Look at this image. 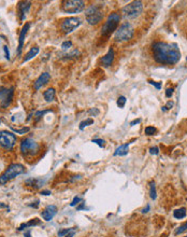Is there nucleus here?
Here are the masks:
<instances>
[{
	"mask_svg": "<svg viewBox=\"0 0 187 237\" xmlns=\"http://www.w3.org/2000/svg\"><path fill=\"white\" fill-rule=\"evenodd\" d=\"M113 60H114V51H113V48H111L109 51H108V53L101 58V64L104 67H109V66H111Z\"/></svg>",
	"mask_w": 187,
	"mask_h": 237,
	"instance_id": "dca6fc26",
	"label": "nucleus"
},
{
	"mask_svg": "<svg viewBox=\"0 0 187 237\" xmlns=\"http://www.w3.org/2000/svg\"><path fill=\"white\" fill-rule=\"evenodd\" d=\"M57 213V207L55 205H48L47 207L42 211V218L45 221H51Z\"/></svg>",
	"mask_w": 187,
	"mask_h": 237,
	"instance_id": "f8f14e48",
	"label": "nucleus"
},
{
	"mask_svg": "<svg viewBox=\"0 0 187 237\" xmlns=\"http://www.w3.org/2000/svg\"><path fill=\"white\" fill-rule=\"evenodd\" d=\"M43 96H44V99H45L47 102L53 101L54 98H55V89H46V91L44 92Z\"/></svg>",
	"mask_w": 187,
	"mask_h": 237,
	"instance_id": "6ab92c4d",
	"label": "nucleus"
},
{
	"mask_svg": "<svg viewBox=\"0 0 187 237\" xmlns=\"http://www.w3.org/2000/svg\"><path fill=\"white\" fill-rule=\"evenodd\" d=\"M39 149V145L31 138H26L21 143V151L24 154H33Z\"/></svg>",
	"mask_w": 187,
	"mask_h": 237,
	"instance_id": "9d476101",
	"label": "nucleus"
},
{
	"mask_svg": "<svg viewBox=\"0 0 187 237\" xmlns=\"http://www.w3.org/2000/svg\"><path fill=\"white\" fill-rule=\"evenodd\" d=\"M99 112H100V111H99L98 109H97V108H91V110H88V113H89V114H91V116H98Z\"/></svg>",
	"mask_w": 187,
	"mask_h": 237,
	"instance_id": "2f4dec72",
	"label": "nucleus"
},
{
	"mask_svg": "<svg viewBox=\"0 0 187 237\" xmlns=\"http://www.w3.org/2000/svg\"><path fill=\"white\" fill-rule=\"evenodd\" d=\"M72 229H65V230H62V231H59L58 232V236L59 237H64V236H66V235L69 233L70 231H71Z\"/></svg>",
	"mask_w": 187,
	"mask_h": 237,
	"instance_id": "c756f323",
	"label": "nucleus"
},
{
	"mask_svg": "<svg viewBox=\"0 0 187 237\" xmlns=\"http://www.w3.org/2000/svg\"><path fill=\"white\" fill-rule=\"evenodd\" d=\"M40 224V221L38 220V219H33V220L29 221L28 223H23L21 226L19 227V231H23V230H25L26 227H28V226H32V225H39Z\"/></svg>",
	"mask_w": 187,
	"mask_h": 237,
	"instance_id": "412c9836",
	"label": "nucleus"
},
{
	"mask_svg": "<svg viewBox=\"0 0 187 237\" xmlns=\"http://www.w3.org/2000/svg\"><path fill=\"white\" fill-rule=\"evenodd\" d=\"M12 129H13L16 134H21V135L26 134V133L29 132V127H24V128H22V129H16V128H12Z\"/></svg>",
	"mask_w": 187,
	"mask_h": 237,
	"instance_id": "cd10ccee",
	"label": "nucleus"
},
{
	"mask_svg": "<svg viewBox=\"0 0 187 237\" xmlns=\"http://www.w3.org/2000/svg\"><path fill=\"white\" fill-rule=\"evenodd\" d=\"M152 51L154 59L163 65H174L181 58V52L174 43L157 41L153 44Z\"/></svg>",
	"mask_w": 187,
	"mask_h": 237,
	"instance_id": "f257e3e1",
	"label": "nucleus"
},
{
	"mask_svg": "<svg viewBox=\"0 0 187 237\" xmlns=\"http://www.w3.org/2000/svg\"><path fill=\"white\" fill-rule=\"evenodd\" d=\"M142 12H143V3H142V1H134V2L125 5L123 10H122L124 17L129 19H137L138 16L141 15Z\"/></svg>",
	"mask_w": 187,
	"mask_h": 237,
	"instance_id": "f03ea898",
	"label": "nucleus"
},
{
	"mask_svg": "<svg viewBox=\"0 0 187 237\" xmlns=\"http://www.w3.org/2000/svg\"><path fill=\"white\" fill-rule=\"evenodd\" d=\"M150 153L151 154H154V155H157L159 153V149L157 147H154V148H151L150 149Z\"/></svg>",
	"mask_w": 187,
	"mask_h": 237,
	"instance_id": "72a5a7b5",
	"label": "nucleus"
},
{
	"mask_svg": "<svg viewBox=\"0 0 187 237\" xmlns=\"http://www.w3.org/2000/svg\"><path fill=\"white\" fill-rule=\"evenodd\" d=\"M81 24H82V19L80 17H69V19H66L62 21V29L65 34H70L75 28H78Z\"/></svg>",
	"mask_w": 187,
	"mask_h": 237,
	"instance_id": "1a4fd4ad",
	"label": "nucleus"
},
{
	"mask_svg": "<svg viewBox=\"0 0 187 237\" xmlns=\"http://www.w3.org/2000/svg\"><path fill=\"white\" fill-rule=\"evenodd\" d=\"M173 95V89H168L166 91V96L167 97H171Z\"/></svg>",
	"mask_w": 187,
	"mask_h": 237,
	"instance_id": "4c0bfd02",
	"label": "nucleus"
},
{
	"mask_svg": "<svg viewBox=\"0 0 187 237\" xmlns=\"http://www.w3.org/2000/svg\"><path fill=\"white\" fill-rule=\"evenodd\" d=\"M172 106H173V102L169 101L168 104H167V106H165V107H166L167 109H171V108H172Z\"/></svg>",
	"mask_w": 187,
	"mask_h": 237,
	"instance_id": "a19ab883",
	"label": "nucleus"
},
{
	"mask_svg": "<svg viewBox=\"0 0 187 237\" xmlns=\"http://www.w3.org/2000/svg\"><path fill=\"white\" fill-rule=\"evenodd\" d=\"M38 53H39V48H38V46H33V48H30V51L26 54V56L24 57L23 63H26V62H28V60H30L31 58H33Z\"/></svg>",
	"mask_w": 187,
	"mask_h": 237,
	"instance_id": "a211bd4d",
	"label": "nucleus"
},
{
	"mask_svg": "<svg viewBox=\"0 0 187 237\" xmlns=\"http://www.w3.org/2000/svg\"><path fill=\"white\" fill-rule=\"evenodd\" d=\"M3 50H4V54H5V58L7 59H10V53H9V48L7 45L3 46Z\"/></svg>",
	"mask_w": 187,
	"mask_h": 237,
	"instance_id": "e433bc0d",
	"label": "nucleus"
},
{
	"mask_svg": "<svg viewBox=\"0 0 187 237\" xmlns=\"http://www.w3.org/2000/svg\"><path fill=\"white\" fill-rule=\"evenodd\" d=\"M187 231V221L185 222L184 224H182V225H180L179 227H177V230H175V235H179V234H182V233H184V232Z\"/></svg>",
	"mask_w": 187,
	"mask_h": 237,
	"instance_id": "b1692460",
	"label": "nucleus"
},
{
	"mask_svg": "<svg viewBox=\"0 0 187 237\" xmlns=\"http://www.w3.org/2000/svg\"><path fill=\"white\" fill-rule=\"evenodd\" d=\"M120 21V15L117 12H114V13H111L108 16L107 22L104 23L103 27H102V35L103 36H109L111 35L114 30H116L118 24H119Z\"/></svg>",
	"mask_w": 187,
	"mask_h": 237,
	"instance_id": "39448f33",
	"label": "nucleus"
},
{
	"mask_svg": "<svg viewBox=\"0 0 187 237\" xmlns=\"http://www.w3.org/2000/svg\"><path fill=\"white\" fill-rule=\"evenodd\" d=\"M0 122H1V121H0Z\"/></svg>",
	"mask_w": 187,
	"mask_h": 237,
	"instance_id": "de8ad7c7",
	"label": "nucleus"
},
{
	"mask_svg": "<svg viewBox=\"0 0 187 237\" xmlns=\"http://www.w3.org/2000/svg\"><path fill=\"white\" fill-rule=\"evenodd\" d=\"M173 215H174V218H175V219H179V220H181V219L185 218V215H186V209H185L184 207L180 208V209H177L173 212Z\"/></svg>",
	"mask_w": 187,
	"mask_h": 237,
	"instance_id": "aec40b11",
	"label": "nucleus"
},
{
	"mask_svg": "<svg viewBox=\"0 0 187 237\" xmlns=\"http://www.w3.org/2000/svg\"><path fill=\"white\" fill-rule=\"evenodd\" d=\"M26 183L28 186H35V188H40L42 186L43 181L41 180H38V179H29V180H27Z\"/></svg>",
	"mask_w": 187,
	"mask_h": 237,
	"instance_id": "4be33fe9",
	"label": "nucleus"
},
{
	"mask_svg": "<svg viewBox=\"0 0 187 237\" xmlns=\"http://www.w3.org/2000/svg\"><path fill=\"white\" fill-rule=\"evenodd\" d=\"M83 208H84V204H82V205H81V206H79V207H78V210L83 209Z\"/></svg>",
	"mask_w": 187,
	"mask_h": 237,
	"instance_id": "c03bdc74",
	"label": "nucleus"
},
{
	"mask_svg": "<svg viewBox=\"0 0 187 237\" xmlns=\"http://www.w3.org/2000/svg\"><path fill=\"white\" fill-rule=\"evenodd\" d=\"M74 234H75V229L73 227V229L71 230V231H70L69 233H68V234L66 235L65 237H73V236H74Z\"/></svg>",
	"mask_w": 187,
	"mask_h": 237,
	"instance_id": "58836bf2",
	"label": "nucleus"
},
{
	"mask_svg": "<svg viewBox=\"0 0 187 237\" xmlns=\"http://www.w3.org/2000/svg\"><path fill=\"white\" fill-rule=\"evenodd\" d=\"M150 196L152 199L156 198V186H155V183L153 182V181L150 183Z\"/></svg>",
	"mask_w": 187,
	"mask_h": 237,
	"instance_id": "5701e85b",
	"label": "nucleus"
},
{
	"mask_svg": "<svg viewBox=\"0 0 187 237\" xmlns=\"http://www.w3.org/2000/svg\"><path fill=\"white\" fill-rule=\"evenodd\" d=\"M148 82H150V84H152V85H154L157 89H160L161 87V84L160 83H157V82H154V81L152 80H148Z\"/></svg>",
	"mask_w": 187,
	"mask_h": 237,
	"instance_id": "c9c22d12",
	"label": "nucleus"
},
{
	"mask_svg": "<svg viewBox=\"0 0 187 237\" xmlns=\"http://www.w3.org/2000/svg\"><path fill=\"white\" fill-rule=\"evenodd\" d=\"M132 36H134V28H132V26L129 23H125L115 32V40L127 41L130 40Z\"/></svg>",
	"mask_w": 187,
	"mask_h": 237,
	"instance_id": "423d86ee",
	"label": "nucleus"
},
{
	"mask_svg": "<svg viewBox=\"0 0 187 237\" xmlns=\"http://www.w3.org/2000/svg\"><path fill=\"white\" fill-rule=\"evenodd\" d=\"M126 104V97L125 96H120L119 98L117 99V106L119 108H124Z\"/></svg>",
	"mask_w": 187,
	"mask_h": 237,
	"instance_id": "bb28decb",
	"label": "nucleus"
},
{
	"mask_svg": "<svg viewBox=\"0 0 187 237\" xmlns=\"http://www.w3.org/2000/svg\"><path fill=\"white\" fill-rule=\"evenodd\" d=\"M100 9H101V4H93L87 9V11L85 12V17L88 24L97 25L99 22H101L103 13Z\"/></svg>",
	"mask_w": 187,
	"mask_h": 237,
	"instance_id": "20e7f679",
	"label": "nucleus"
},
{
	"mask_svg": "<svg viewBox=\"0 0 187 237\" xmlns=\"http://www.w3.org/2000/svg\"><path fill=\"white\" fill-rule=\"evenodd\" d=\"M71 46H72V42H71V41H65V42H62V50H69Z\"/></svg>",
	"mask_w": 187,
	"mask_h": 237,
	"instance_id": "c85d7f7f",
	"label": "nucleus"
},
{
	"mask_svg": "<svg viewBox=\"0 0 187 237\" xmlns=\"http://www.w3.org/2000/svg\"><path fill=\"white\" fill-rule=\"evenodd\" d=\"M25 171V168L21 164H12L8 167V169L0 176V184H4L8 181L12 180L16 176L21 175Z\"/></svg>",
	"mask_w": 187,
	"mask_h": 237,
	"instance_id": "7ed1b4c3",
	"label": "nucleus"
},
{
	"mask_svg": "<svg viewBox=\"0 0 187 237\" xmlns=\"http://www.w3.org/2000/svg\"><path fill=\"white\" fill-rule=\"evenodd\" d=\"M30 27V23H26L25 26L23 27V29L21 30V34H19V48H17V54L21 55L22 54V50H23V45H24V41H25V37L27 35V31L29 30Z\"/></svg>",
	"mask_w": 187,
	"mask_h": 237,
	"instance_id": "ddd939ff",
	"label": "nucleus"
},
{
	"mask_svg": "<svg viewBox=\"0 0 187 237\" xmlns=\"http://www.w3.org/2000/svg\"><path fill=\"white\" fill-rule=\"evenodd\" d=\"M186 60H187V58H186Z\"/></svg>",
	"mask_w": 187,
	"mask_h": 237,
	"instance_id": "a18cd8bd",
	"label": "nucleus"
},
{
	"mask_svg": "<svg viewBox=\"0 0 187 237\" xmlns=\"http://www.w3.org/2000/svg\"><path fill=\"white\" fill-rule=\"evenodd\" d=\"M30 7H31V2L30 1H21L19 3V19H21V21H24L25 19L26 14L29 11Z\"/></svg>",
	"mask_w": 187,
	"mask_h": 237,
	"instance_id": "4468645a",
	"label": "nucleus"
},
{
	"mask_svg": "<svg viewBox=\"0 0 187 237\" xmlns=\"http://www.w3.org/2000/svg\"><path fill=\"white\" fill-rule=\"evenodd\" d=\"M93 142L94 143H96V145H98L99 147H104V140H102V139H94L93 140Z\"/></svg>",
	"mask_w": 187,
	"mask_h": 237,
	"instance_id": "473e14b6",
	"label": "nucleus"
},
{
	"mask_svg": "<svg viewBox=\"0 0 187 237\" xmlns=\"http://www.w3.org/2000/svg\"><path fill=\"white\" fill-rule=\"evenodd\" d=\"M91 124H94V120H93V118H87V120H85V121L81 122V124H80V129H84L86 126H89V125H91Z\"/></svg>",
	"mask_w": 187,
	"mask_h": 237,
	"instance_id": "393cba45",
	"label": "nucleus"
},
{
	"mask_svg": "<svg viewBox=\"0 0 187 237\" xmlns=\"http://www.w3.org/2000/svg\"><path fill=\"white\" fill-rule=\"evenodd\" d=\"M50 79H51V75H50V73L48 72H44L42 73V75L39 77V78L36 80L35 82V89H40L41 87H42L43 85H45L46 83H47L48 81H50Z\"/></svg>",
	"mask_w": 187,
	"mask_h": 237,
	"instance_id": "2eb2a0df",
	"label": "nucleus"
},
{
	"mask_svg": "<svg viewBox=\"0 0 187 237\" xmlns=\"http://www.w3.org/2000/svg\"><path fill=\"white\" fill-rule=\"evenodd\" d=\"M156 132H157V129H156L155 127H153V126H147L146 128H145V134L148 135V136H151V135H154Z\"/></svg>",
	"mask_w": 187,
	"mask_h": 237,
	"instance_id": "a878e982",
	"label": "nucleus"
},
{
	"mask_svg": "<svg viewBox=\"0 0 187 237\" xmlns=\"http://www.w3.org/2000/svg\"><path fill=\"white\" fill-rule=\"evenodd\" d=\"M128 148H129V143H125V145H119L114 152V155L115 156H123L126 155V154L128 153Z\"/></svg>",
	"mask_w": 187,
	"mask_h": 237,
	"instance_id": "f3484780",
	"label": "nucleus"
},
{
	"mask_svg": "<svg viewBox=\"0 0 187 237\" xmlns=\"http://www.w3.org/2000/svg\"><path fill=\"white\" fill-rule=\"evenodd\" d=\"M140 122H141V120H140V118H138V120H134V121H132V122H131V123H130V125H131V126H132V125H134V124L140 123Z\"/></svg>",
	"mask_w": 187,
	"mask_h": 237,
	"instance_id": "ea45409f",
	"label": "nucleus"
},
{
	"mask_svg": "<svg viewBox=\"0 0 187 237\" xmlns=\"http://www.w3.org/2000/svg\"><path fill=\"white\" fill-rule=\"evenodd\" d=\"M14 94V89H5L3 86H0V102H1V107L2 108H8V106L12 101Z\"/></svg>",
	"mask_w": 187,
	"mask_h": 237,
	"instance_id": "9b49d317",
	"label": "nucleus"
},
{
	"mask_svg": "<svg viewBox=\"0 0 187 237\" xmlns=\"http://www.w3.org/2000/svg\"><path fill=\"white\" fill-rule=\"evenodd\" d=\"M185 237H187V236H185Z\"/></svg>",
	"mask_w": 187,
	"mask_h": 237,
	"instance_id": "49530a36",
	"label": "nucleus"
},
{
	"mask_svg": "<svg viewBox=\"0 0 187 237\" xmlns=\"http://www.w3.org/2000/svg\"><path fill=\"white\" fill-rule=\"evenodd\" d=\"M16 142V137L10 132H0V145L7 150H11Z\"/></svg>",
	"mask_w": 187,
	"mask_h": 237,
	"instance_id": "6e6552de",
	"label": "nucleus"
},
{
	"mask_svg": "<svg viewBox=\"0 0 187 237\" xmlns=\"http://www.w3.org/2000/svg\"><path fill=\"white\" fill-rule=\"evenodd\" d=\"M80 202H82V198H81V197H79V196H75L74 198H73L72 203L70 204V206H71V207H73V206H75V205H78Z\"/></svg>",
	"mask_w": 187,
	"mask_h": 237,
	"instance_id": "7c9ffc66",
	"label": "nucleus"
},
{
	"mask_svg": "<svg viewBox=\"0 0 187 237\" xmlns=\"http://www.w3.org/2000/svg\"><path fill=\"white\" fill-rule=\"evenodd\" d=\"M85 9V2L82 0H69L65 1L62 10L67 13H80Z\"/></svg>",
	"mask_w": 187,
	"mask_h": 237,
	"instance_id": "0eeeda50",
	"label": "nucleus"
},
{
	"mask_svg": "<svg viewBox=\"0 0 187 237\" xmlns=\"http://www.w3.org/2000/svg\"><path fill=\"white\" fill-rule=\"evenodd\" d=\"M46 112H48V111L45 110V111H39V112H37L36 113V120H39V118H40L43 114H45Z\"/></svg>",
	"mask_w": 187,
	"mask_h": 237,
	"instance_id": "f704fd0d",
	"label": "nucleus"
},
{
	"mask_svg": "<svg viewBox=\"0 0 187 237\" xmlns=\"http://www.w3.org/2000/svg\"><path fill=\"white\" fill-rule=\"evenodd\" d=\"M148 210H150V205H147V206H146V208H144V209L142 210V211H143V212H147V211H148Z\"/></svg>",
	"mask_w": 187,
	"mask_h": 237,
	"instance_id": "37998d69",
	"label": "nucleus"
},
{
	"mask_svg": "<svg viewBox=\"0 0 187 237\" xmlns=\"http://www.w3.org/2000/svg\"><path fill=\"white\" fill-rule=\"evenodd\" d=\"M41 194H42V195H50V194H51V191H42Z\"/></svg>",
	"mask_w": 187,
	"mask_h": 237,
	"instance_id": "79ce46f5",
	"label": "nucleus"
}]
</instances>
